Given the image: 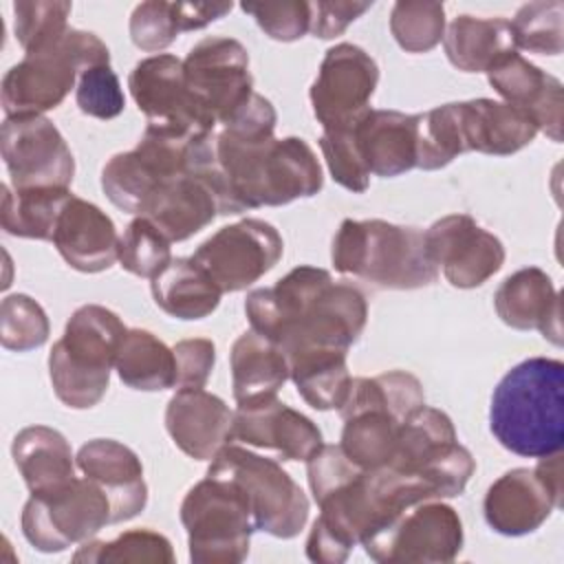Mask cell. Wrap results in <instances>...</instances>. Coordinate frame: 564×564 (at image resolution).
Listing matches in <instances>:
<instances>
[{"instance_id": "obj_19", "label": "cell", "mask_w": 564, "mask_h": 564, "mask_svg": "<svg viewBox=\"0 0 564 564\" xmlns=\"http://www.w3.org/2000/svg\"><path fill=\"white\" fill-rule=\"evenodd\" d=\"M427 258L456 289L485 284L505 262L498 236L480 227L469 214H447L423 231Z\"/></svg>"}, {"instance_id": "obj_48", "label": "cell", "mask_w": 564, "mask_h": 564, "mask_svg": "<svg viewBox=\"0 0 564 564\" xmlns=\"http://www.w3.org/2000/svg\"><path fill=\"white\" fill-rule=\"evenodd\" d=\"M172 350L176 359V388H205L216 364L214 341L205 337L181 339Z\"/></svg>"}, {"instance_id": "obj_42", "label": "cell", "mask_w": 564, "mask_h": 564, "mask_svg": "<svg viewBox=\"0 0 564 564\" xmlns=\"http://www.w3.org/2000/svg\"><path fill=\"white\" fill-rule=\"evenodd\" d=\"M70 2L59 0H18L13 4V29L24 53L55 44L68 31Z\"/></svg>"}, {"instance_id": "obj_16", "label": "cell", "mask_w": 564, "mask_h": 564, "mask_svg": "<svg viewBox=\"0 0 564 564\" xmlns=\"http://www.w3.org/2000/svg\"><path fill=\"white\" fill-rule=\"evenodd\" d=\"M282 253L284 242L273 225L245 218L220 227L196 247L192 258L212 275L223 293H236L269 273Z\"/></svg>"}, {"instance_id": "obj_1", "label": "cell", "mask_w": 564, "mask_h": 564, "mask_svg": "<svg viewBox=\"0 0 564 564\" xmlns=\"http://www.w3.org/2000/svg\"><path fill=\"white\" fill-rule=\"evenodd\" d=\"M187 172L212 189L223 216L311 198L324 185L322 165L304 139L231 126L189 141Z\"/></svg>"}, {"instance_id": "obj_27", "label": "cell", "mask_w": 564, "mask_h": 564, "mask_svg": "<svg viewBox=\"0 0 564 564\" xmlns=\"http://www.w3.org/2000/svg\"><path fill=\"white\" fill-rule=\"evenodd\" d=\"M352 134L375 176H399L416 167V115L399 110H366Z\"/></svg>"}, {"instance_id": "obj_21", "label": "cell", "mask_w": 564, "mask_h": 564, "mask_svg": "<svg viewBox=\"0 0 564 564\" xmlns=\"http://www.w3.org/2000/svg\"><path fill=\"white\" fill-rule=\"evenodd\" d=\"M489 86L505 104L522 110L551 141H562V82L520 53L498 57L487 70Z\"/></svg>"}, {"instance_id": "obj_28", "label": "cell", "mask_w": 564, "mask_h": 564, "mask_svg": "<svg viewBox=\"0 0 564 564\" xmlns=\"http://www.w3.org/2000/svg\"><path fill=\"white\" fill-rule=\"evenodd\" d=\"M216 216L218 203L212 189L189 172L161 183L143 212V218L154 223L170 242L192 238Z\"/></svg>"}, {"instance_id": "obj_7", "label": "cell", "mask_w": 564, "mask_h": 564, "mask_svg": "<svg viewBox=\"0 0 564 564\" xmlns=\"http://www.w3.org/2000/svg\"><path fill=\"white\" fill-rule=\"evenodd\" d=\"M181 522L187 531L194 564H238L249 555L256 529L251 507L227 478L207 474L181 502Z\"/></svg>"}, {"instance_id": "obj_22", "label": "cell", "mask_w": 564, "mask_h": 564, "mask_svg": "<svg viewBox=\"0 0 564 564\" xmlns=\"http://www.w3.org/2000/svg\"><path fill=\"white\" fill-rule=\"evenodd\" d=\"M231 425L234 410L203 388H178L165 408L167 434L194 460H212L229 445Z\"/></svg>"}, {"instance_id": "obj_17", "label": "cell", "mask_w": 564, "mask_h": 564, "mask_svg": "<svg viewBox=\"0 0 564 564\" xmlns=\"http://www.w3.org/2000/svg\"><path fill=\"white\" fill-rule=\"evenodd\" d=\"M0 152L13 189L68 187L73 183V152L44 115L7 117L0 128Z\"/></svg>"}, {"instance_id": "obj_39", "label": "cell", "mask_w": 564, "mask_h": 564, "mask_svg": "<svg viewBox=\"0 0 564 564\" xmlns=\"http://www.w3.org/2000/svg\"><path fill=\"white\" fill-rule=\"evenodd\" d=\"M390 33L405 53H427L445 35L443 2L399 0L390 11Z\"/></svg>"}, {"instance_id": "obj_43", "label": "cell", "mask_w": 564, "mask_h": 564, "mask_svg": "<svg viewBox=\"0 0 564 564\" xmlns=\"http://www.w3.org/2000/svg\"><path fill=\"white\" fill-rule=\"evenodd\" d=\"M51 333L44 308L24 293L7 295L0 304V341L7 350L26 352L46 344Z\"/></svg>"}, {"instance_id": "obj_47", "label": "cell", "mask_w": 564, "mask_h": 564, "mask_svg": "<svg viewBox=\"0 0 564 564\" xmlns=\"http://www.w3.org/2000/svg\"><path fill=\"white\" fill-rule=\"evenodd\" d=\"M130 40L137 48L154 53L167 48L181 33L174 2L148 0L132 9L130 15Z\"/></svg>"}, {"instance_id": "obj_40", "label": "cell", "mask_w": 564, "mask_h": 564, "mask_svg": "<svg viewBox=\"0 0 564 564\" xmlns=\"http://www.w3.org/2000/svg\"><path fill=\"white\" fill-rule=\"evenodd\" d=\"M463 152L454 101L416 115V167L441 170Z\"/></svg>"}, {"instance_id": "obj_10", "label": "cell", "mask_w": 564, "mask_h": 564, "mask_svg": "<svg viewBox=\"0 0 564 564\" xmlns=\"http://www.w3.org/2000/svg\"><path fill=\"white\" fill-rule=\"evenodd\" d=\"M20 522L33 549L59 553L93 540L106 524H112V511L108 496L95 480L75 476L59 489L40 496L31 494Z\"/></svg>"}, {"instance_id": "obj_33", "label": "cell", "mask_w": 564, "mask_h": 564, "mask_svg": "<svg viewBox=\"0 0 564 564\" xmlns=\"http://www.w3.org/2000/svg\"><path fill=\"white\" fill-rule=\"evenodd\" d=\"M344 419L341 443L344 454L361 469L388 467L397 454L401 421L386 408L359 405L339 412Z\"/></svg>"}, {"instance_id": "obj_46", "label": "cell", "mask_w": 564, "mask_h": 564, "mask_svg": "<svg viewBox=\"0 0 564 564\" xmlns=\"http://www.w3.org/2000/svg\"><path fill=\"white\" fill-rule=\"evenodd\" d=\"M240 9L249 13L271 40L278 42H295L311 31V2L304 0L242 2Z\"/></svg>"}, {"instance_id": "obj_31", "label": "cell", "mask_w": 564, "mask_h": 564, "mask_svg": "<svg viewBox=\"0 0 564 564\" xmlns=\"http://www.w3.org/2000/svg\"><path fill=\"white\" fill-rule=\"evenodd\" d=\"M154 304L176 319H203L220 304V286L194 258L172 262L150 282Z\"/></svg>"}, {"instance_id": "obj_15", "label": "cell", "mask_w": 564, "mask_h": 564, "mask_svg": "<svg viewBox=\"0 0 564 564\" xmlns=\"http://www.w3.org/2000/svg\"><path fill=\"white\" fill-rule=\"evenodd\" d=\"M183 70L187 88L216 128L227 123L256 93L249 53L234 37H203L189 48Z\"/></svg>"}, {"instance_id": "obj_34", "label": "cell", "mask_w": 564, "mask_h": 564, "mask_svg": "<svg viewBox=\"0 0 564 564\" xmlns=\"http://www.w3.org/2000/svg\"><path fill=\"white\" fill-rule=\"evenodd\" d=\"M289 379L315 410H339L350 388L346 350L313 348L286 357Z\"/></svg>"}, {"instance_id": "obj_6", "label": "cell", "mask_w": 564, "mask_h": 564, "mask_svg": "<svg viewBox=\"0 0 564 564\" xmlns=\"http://www.w3.org/2000/svg\"><path fill=\"white\" fill-rule=\"evenodd\" d=\"M99 64H110L108 46L90 31L68 29L62 40L24 53V59L4 73V115H42L57 108L70 88H77L79 75Z\"/></svg>"}, {"instance_id": "obj_4", "label": "cell", "mask_w": 564, "mask_h": 564, "mask_svg": "<svg viewBox=\"0 0 564 564\" xmlns=\"http://www.w3.org/2000/svg\"><path fill=\"white\" fill-rule=\"evenodd\" d=\"M330 260L337 273L379 289L410 291L438 278V269L427 258L423 231L381 218L341 220L333 238Z\"/></svg>"}, {"instance_id": "obj_50", "label": "cell", "mask_w": 564, "mask_h": 564, "mask_svg": "<svg viewBox=\"0 0 564 564\" xmlns=\"http://www.w3.org/2000/svg\"><path fill=\"white\" fill-rule=\"evenodd\" d=\"M176 20L181 33L185 31H198L207 24L225 18L234 4L231 2H174Z\"/></svg>"}, {"instance_id": "obj_8", "label": "cell", "mask_w": 564, "mask_h": 564, "mask_svg": "<svg viewBox=\"0 0 564 564\" xmlns=\"http://www.w3.org/2000/svg\"><path fill=\"white\" fill-rule=\"evenodd\" d=\"M207 474L227 478L242 491L258 531L291 540L304 529L308 498L278 460L229 443L212 458Z\"/></svg>"}, {"instance_id": "obj_35", "label": "cell", "mask_w": 564, "mask_h": 564, "mask_svg": "<svg viewBox=\"0 0 564 564\" xmlns=\"http://www.w3.org/2000/svg\"><path fill=\"white\" fill-rule=\"evenodd\" d=\"M115 370L119 379L143 392H159L176 388V359L154 333L143 328H128L117 352Z\"/></svg>"}, {"instance_id": "obj_41", "label": "cell", "mask_w": 564, "mask_h": 564, "mask_svg": "<svg viewBox=\"0 0 564 564\" xmlns=\"http://www.w3.org/2000/svg\"><path fill=\"white\" fill-rule=\"evenodd\" d=\"M170 240L143 216H137L119 236V264L137 278H156L170 262Z\"/></svg>"}, {"instance_id": "obj_5", "label": "cell", "mask_w": 564, "mask_h": 564, "mask_svg": "<svg viewBox=\"0 0 564 564\" xmlns=\"http://www.w3.org/2000/svg\"><path fill=\"white\" fill-rule=\"evenodd\" d=\"M126 330L119 315L99 304H84L68 317L48 352V377L64 405L88 410L104 399Z\"/></svg>"}, {"instance_id": "obj_29", "label": "cell", "mask_w": 564, "mask_h": 564, "mask_svg": "<svg viewBox=\"0 0 564 564\" xmlns=\"http://www.w3.org/2000/svg\"><path fill=\"white\" fill-rule=\"evenodd\" d=\"M13 463L33 496L48 494L75 478V456L66 436L48 425L20 430L11 445Z\"/></svg>"}, {"instance_id": "obj_25", "label": "cell", "mask_w": 564, "mask_h": 564, "mask_svg": "<svg viewBox=\"0 0 564 564\" xmlns=\"http://www.w3.org/2000/svg\"><path fill=\"white\" fill-rule=\"evenodd\" d=\"M498 317L516 330H540L544 339L562 346L560 293L538 267H524L500 282L494 293Z\"/></svg>"}, {"instance_id": "obj_32", "label": "cell", "mask_w": 564, "mask_h": 564, "mask_svg": "<svg viewBox=\"0 0 564 564\" xmlns=\"http://www.w3.org/2000/svg\"><path fill=\"white\" fill-rule=\"evenodd\" d=\"M443 48L458 70L485 73L498 57L516 51V44L509 20L463 13L447 24Z\"/></svg>"}, {"instance_id": "obj_2", "label": "cell", "mask_w": 564, "mask_h": 564, "mask_svg": "<svg viewBox=\"0 0 564 564\" xmlns=\"http://www.w3.org/2000/svg\"><path fill=\"white\" fill-rule=\"evenodd\" d=\"M245 313L251 330L291 357L313 348L348 352L366 326L368 304L350 282H335L326 269L300 264L273 286L253 289Z\"/></svg>"}, {"instance_id": "obj_20", "label": "cell", "mask_w": 564, "mask_h": 564, "mask_svg": "<svg viewBox=\"0 0 564 564\" xmlns=\"http://www.w3.org/2000/svg\"><path fill=\"white\" fill-rule=\"evenodd\" d=\"M245 443L275 452L282 460H308L322 449L319 427L302 412L289 408L278 397L240 403L234 410L231 443Z\"/></svg>"}, {"instance_id": "obj_13", "label": "cell", "mask_w": 564, "mask_h": 564, "mask_svg": "<svg viewBox=\"0 0 564 564\" xmlns=\"http://www.w3.org/2000/svg\"><path fill=\"white\" fill-rule=\"evenodd\" d=\"M562 505V456L540 458L535 467L505 471L485 494L482 511L487 524L509 538L540 529Z\"/></svg>"}, {"instance_id": "obj_38", "label": "cell", "mask_w": 564, "mask_h": 564, "mask_svg": "<svg viewBox=\"0 0 564 564\" xmlns=\"http://www.w3.org/2000/svg\"><path fill=\"white\" fill-rule=\"evenodd\" d=\"M509 24L516 48L538 55H560L564 48L562 0H538L522 4Z\"/></svg>"}, {"instance_id": "obj_30", "label": "cell", "mask_w": 564, "mask_h": 564, "mask_svg": "<svg viewBox=\"0 0 564 564\" xmlns=\"http://www.w3.org/2000/svg\"><path fill=\"white\" fill-rule=\"evenodd\" d=\"M229 366L238 405L275 397L289 379V361L282 348L256 330H245L234 341Z\"/></svg>"}, {"instance_id": "obj_14", "label": "cell", "mask_w": 564, "mask_h": 564, "mask_svg": "<svg viewBox=\"0 0 564 564\" xmlns=\"http://www.w3.org/2000/svg\"><path fill=\"white\" fill-rule=\"evenodd\" d=\"M128 88L148 121L145 128L187 139L216 130L187 88L183 59L176 55L159 53L137 62L128 75Z\"/></svg>"}, {"instance_id": "obj_9", "label": "cell", "mask_w": 564, "mask_h": 564, "mask_svg": "<svg viewBox=\"0 0 564 564\" xmlns=\"http://www.w3.org/2000/svg\"><path fill=\"white\" fill-rule=\"evenodd\" d=\"M427 487L432 498H456L476 471V460L458 443L452 419L436 408L423 405L399 430V445L388 465Z\"/></svg>"}, {"instance_id": "obj_36", "label": "cell", "mask_w": 564, "mask_h": 564, "mask_svg": "<svg viewBox=\"0 0 564 564\" xmlns=\"http://www.w3.org/2000/svg\"><path fill=\"white\" fill-rule=\"evenodd\" d=\"M70 196L68 187L11 189L2 185L0 225L9 236L53 240L57 218Z\"/></svg>"}, {"instance_id": "obj_49", "label": "cell", "mask_w": 564, "mask_h": 564, "mask_svg": "<svg viewBox=\"0 0 564 564\" xmlns=\"http://www.w3.org/2000/svg\"><path fill=\"white\" fill-rule=\"evenodd\" d=\"M372 2L317 0L311 2V33L319 40H333L346 31L350 22L361 18Z\"/></svg>"}, {"instance_id": "obj_23", "label": "cell", "mask_w": 564, "mask_h": 564, "mask_svg": "<svg viewBox=\"0 0 564 564\" xmlns=\"http://www.w3.org/2000/svg\"><path fill=\"white\" fill-rule=\"evenodd\" d=\"M77 467L95 480L110 500L112 524L139 516L148 505V485L141 458L123 443L93 438L77 452Z\"/></svg>"}, {"instance_id": "obj_12", "label": "cell", "mask_w": 564, "mask_h": 564, "mask_svg": "<svg viewBox=\"0 0 564 564\" xmlns=\"http://www.w3.org/2000/svg\"><path fill=\"white\" fill-rule=\"evenodd\" d=\"M192 139L145 128L137 148L110 156L104 165L101 189L108 200L121 212L143 216L161 183L187 172Z\"/></svg>"}, {"instance_id": "obj_18", "label": "cell", "mask_w": 564, "mask_h": 564, "mask_svg": "<svg viewBox=\"0 0 564 564\" xmlns=\"http://www.w3.org/2000/svg\"><path fill=\"white\" fill-rule=\"evenodd\" d=\"M379 82V66L361 46L341 42L324 53L308 97L322 130L352 126L366 110Z\"/></svg>"}, {"instance_id": "obj_44", "label": "cell", "mask_w": 564, "mask_h": 564, "mask_svg": "<svg viewBox=\"0 0 564 564\" xmlns=\"http://www.w3.org/2000/svg\"><path fill=\"white\" fill-rule=\"evenodd\" d=\"M319 148L328 172L335 183L352 194H361L370 185V170L359 152V145L352 134V126L337 130H322Z\"/></svg>"}, {"instance_id": "obj_24", "label": "cell", "mask_w": 564, "mask_h": 564, "mask_svg": "<svg viewBox=\"0 0 564 564\" xmlns=\"http://www.w3.org/2000/svg\"><path fill=\"white\" fill-rule=\"evenodd\" d=\"M51 242L64 262L82 273L106 271L119 256V234L112 218L75 194L64 205Z\"/></svg>"}, {"instance_id": "obj_37", "label": "cell", "mask_w": 564, "mask_h": 564, "mask_svg": "<svg viewBox=\"0 0 564 564\" xmlns=\"http://www.w3.org/2000/svg\"><path fill=\"white\" fill-rule=\"evenodd\" d=\"M73 562H117V564H172L174 551L165 535L152 529H130L110 542H84Z\"/></svg>"}, {"instance_id": "obj_11", "label": "cell", "mask_w": 564, "mask_h": 564, "mask_svg": "<svg viewBox=\"0 0 564 564\" xmlns=\"http://www.w3.org/2000/svg\"><path fill=\"white\" fill-rule=\"evenodd\" d=\"M361 546L381 564H445L463 549V522L454 507L421 500L370 533Z\"/></svg>"}, {"instance_id": "obj_3", "label": "cell", "mask_w": 564, "mask_h": 564, "mask_svg": "<svg viewBox=\"0 0 564 564\" xmlns=\"http://www.w3.org/2000/svg\"><path fill=\"white\" fill-rule=\"evenodd\" d=\"M489 430L505 449L524 458L562 452L564 364L551 357L516 364L491 394Z\"/></svg>"}, {"instance_id": "obj_45", "label": "cell", "mask_w": 564, "mask_h": 564, "mask_svg": "<svg viewBox=\"0 0 564 564\" xmlns=\"http://www.w3.org/2000/svg\"><path fill=\"white\" fill-rule=\"evenodd\" d=\"M75 101L84 115L95 119H115L123 112L126 97L110 64L93 66L79 75Z\"/></svg>"}, {"instance_id": "obj_26", "label": "cell", "mask_w": 564, "mask_h": 564, "mask_svg": "<svg viewBox=\"0 0 564 564\" xmlns=\"http://www.w3.org/2000/svg\"><path fill=\"white\" fill-rule=\"evenodd\" d=\"M456 121L465 152L509 156L527 148L535 134V123L518 108L487 97L454 101Z\"/></svg>"}]
</instances>
